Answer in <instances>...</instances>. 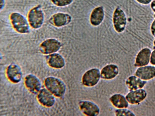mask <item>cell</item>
Instances as JSON below:
<instances>
[{
  "mask_svg": "<svg viewBox=\"0 0 155 116\" xmlns=\"http://www.w3.org/2000/svg\"><path fill=\"white\" fill-rule=\"evenodd\" d=\"M45 85L48 90L58 97H63L65 93V84L58 78L52 76L47 77L45 79Z\"/></svg>",
  "mask_w": 155,
  "mask_h": 116,
  "instance_id": "obj_1",
  "label": "cell"
},
{
  "mask_svg": "<svg viewBox=\"0 0 155 116\" xmlns=\"http://www.w3.org/2000/svg\"><path fill=\"white\" fill-rule=\"evenodd\" d=\"M10 19L13 27L18 32L21 34L30 32L28 21L22 14L18 12H13L10 15Z\"/></svg>",
  "mask_w": 155,
  "mask_h": 116,
  "instance_id": "obj_2",
  "label": "cell"
},
{
  "mask_svg": "<svg viewBox=\"0 0 155 116\" xmlns=\"http://www.w3.org/2000/svg\"><path fill=\"white\" fill-rule=\"evenodd\" d=\"M44 15L41 6L38 5L32 8L28 14V21L30 26L33 29H37L43 25Z\"/></svg>",
  "mask_w": 155,
  "mask_h": 116,
  "instance_id": "obj_3",
  "label": "cell"
},
{
  "mask_svg": "<svg viewBox=\"0 0 155 116\" xmlns=\"http://www.w3.org/2000/svg\"><path fill=\"white\" fill-rule=\"evenodd\" d=\"M101 78L99 69L97 68H92L83 74L81 78V83L85 87H92L98 83Z\"/></svg>",
  "mask_w": 155,
  "mask_h": 116,
  "instance_id": "obj_4",
  "label": "cell"
},
{
  "mask_svg": "<svg viewBox=\"0 0 155 116\" xmlns=\"http://www.w3.org/2000/svg\"><path fill=\"white\" fill-rule=\"evenodd\" d=\"M113 22L115 31L119 33L123 32L127 24V17L124 11L120 8H117L113 16Z\"/></svg>",
  "mask_w": 155,
  "mask_h": 116,
  "instance_id": "obj_5",
  "label": "cell"
},
{
  "mask_svg": "<svg viewBox=\"0 0 155 116\" xmlns=\"http://www.w3.org/2000/svg\"><path fill=\"white\" fill-rule=\"evenodd\" d=\"M62 45L60 41L54 38H49L43 41L40 45L39 50L42 53L49 55L58 51Z\"/></svg>",
  "mask_w": 155,
  "mask_h": 116,
  "instance_id": "obj_6",
  "label": "cell"
},
{
  "mask_svg": "<svg viewBox=\"0 0 155 116\" xmlns=\"http://www.w3.org/2000/svg\"><path fill=\"white\" fill-rule=\"evenodd\" d=\"M79 109L84 115L87 116H97L100 113V110L97 105L89 100L80 101L78 104Z\"/></svg>",
  "mask_w": 155,
  "mask_h": 116,
  "instance_id": "obj_7",
  "label": "cell"
},
{
  "mask_svg": "<svg viewBox=\"0 0 155 116\" xmlns=\"http://www.w3.org/2000/svg\"><path fill=\"white\" fill-rule=\"evenodd\" d=\"M54 95L47 89H41L38 93L37 98L39 102L43 105L50 107L53 106L56 99Z\"/></svg>",
  "mask_w": 155,
  "mask_h": 116,
  "instance_id": "obj_8",
  "label": "cell"
},
{
  "mask_svg": "<svg viewBox=\"0 0 155 116\" xmlns=\"http://www.w3.org/2000/svg\"><path fill=\"white\" fill-rule=\"evenodd\" d=\"M25 85L32 93L36 94L41 89V83L39 79L35 75L29 74L25 78Z\"/></svg>",
  "mask_w": 155,
  "mask_h": 116,
  "instance_id": "obj_9",
  "label": "cell"
},
{
  "mask_svg": "<svg viewBox=\"0 0 155 116\" xmlns=\"http://www.w3.org/2000/svg\"><path fill=\"white\" fill-rule=\"evenodd\" d=\"M119 72V68L117 65L113 63L108 64L104 66L101 70V77L105 80H111L116 78Z\"/></svg>",
  "mask_w": 155,
  "mask_h": 116,
  "instance_id": "obj_10",
  "label": "cell"
},
{
  "mask_svg": "<svg viewBox=\"0 0 155 116\" xmlns=\"http://www.w3.org/2000/svg\"><path fill=\"white\" fill-rule=\"evenodd\" d=\"M72 18L69 14L59 12L53 15L50 18L51 24L57 27L66 26L69 24L71 21Z\"/></svg>",
  "mask_w": 155,
  "mask_h": 116,
  "instance_id": "obj_11",
  "label": "cell"
},
{
  "mask_svg": "<svg viewBox=\"0 0 155 116\" xmlns=\"http://www.w3.org/2000/svg\"><path fill=\"white\" fill-rule=\"evenodd\" d=\"M6 74L8 78L12 82L17 83L22 79V72L20 67L17 64H12L8 67Z\"/></svg>",
  "mask_w": 155,
  "mask_h": 116,
  "instance_id": "obj_12",
  "label": "cell"
},
{
  "mask_svg": "<svg viewBox=\"0 0 155 116\" xmlns=\"http://www.w3.org/2000/svg\"><path fill=\"white\" fill-rule=\"evenodd\" d=\"M147 95V93L145 90L139 89L130 91L126 95L125 98L130 104H136L144 100Z\"/></svg>",
  "mask_w": 155,
  "mask_h": 116,
  "instance_id": "obj_13",
  "label": "cell"
},
{
  "mask_svg": "<svg viewBox=\"0 0 155 116\" xmlns=\"http://www.w3.org/2000/svg\"><path fill=\"white\" fill-rule=\"evenodd\" d=\"M46 59L48 65L51 67L57 69L63 68L65 65V61L63 56L59 53H54L48 55Z\"/></svg>",
  "mask_w": 155,
  "mask_h": 116,
  "instance_id": "obj_14",
  "label": "cell"
},
{
  "mask_svg": "<svg viewBox=\"0 0 155 116\" xmlns=\"http://www.w3.org/2000/svg\"><path fill=\"white\" fill-rule=\"evenodd\" d=\"M104 11L102 6L95 8L92 11L90 17V23L91 25L96 27L100 25L104 18Z\"/></svg>",
  "mask_w": 155,
  "mask_h": 116,
  "instance_id": "obj_15",
  "label": "cell"
},
{
  "mask_svg": "<svg viewBox=\"0 0 155 116\" xmlns=\"http://www.w3.org/2000/svg\"><path fill=\"white\" fill-rule=\"evenodd\" d=\"M135 75L143 80H149L155 77V67L147 66L138 68Z\"/></svg>",
  "mask_w": 155,
  "mask_h": 116,
  "instance_id": "obj_16",
  "label": "cell"
},
{
  "mask_svg": "<svg viewBox=\"0 0 155 116\" xmlns=\"http://www.w3.org/2000/svg\"><path fill=\"white\" fill-rule=\"evenodd\" d=\"M151 51L148 48L142 49L137 54L134 64L137 67H141L147 65L149 62Z\"/></svg>",
  "mask_w": 155,
  "mask_h": 116,
  "instance_id": "obj_17",
  "label": "cell"
},
{
  "mask_svg": "<svg viewBox=\"0 0 155 116\" xmlns=\"http://www.w3.org/2000/svg\"><path fill=\"white\" fill-rule=\"evenodd\" d=\"M109 100L112 105L117 108H127L128 106V102L125 97L120 93L112 95Z\"/></svg>",
  "mask_w": 155,
  "mask_h": 116,
  "instance_id": "obj_18",
  "label": "cell"
},
{
  "mask_svg": "<svg viewBox=\"0 0 155 116\" xmlns=\"http://www.w3.org/2000/svg\"><path fill=\"white\" fill-rule=\"evenodd\" d=\"M146 82L135 76H131L126 79L125 83L128 88L131 91L142 88Z\"/></svg>",
  "mask_w": 155,
  "mask_h": 116,
  "instance_id": "obj_19",
  "label": "cell"
},
{
  "mask_svg": "<svg viewBox=\"0 0 155 116\" xmlns=\"http://www.w3.org/2000/svg\"><path fill=\"white\" fill-rule=\"evenodd\" d=\"M115 116H135L134 114L131 111L126 108H117L114 111Z\"/></svg>",
  "mask_w": 155,
  "mask_h": 116,
  "instance_id": "obj_20",
  "label": "cell"
},
{
  "mask_svg": "<svg viewBox=\"0 0 155 116\" xmlns=\"http://www.w3.org/2000/svg\"><path fill=\"white\" fill-rule=\"evenodd\" d=\"M55 5L60 7H64L71 4L73 0H51Z\"/></svg>",
  "mask_w": 155,
  "mask_h": 116,
  "instance_id": "obj_21",
  "label": "cell"
},
{
  "mask_svg": "<svg viewBox=\"0 0 155 116\" xmlns=\"http://www.w3.org/2000/svg\"><path fill=\"white\" fill-rule=\"evenodd\" d=\"M150 62L152 64L155 65V50L152 52L151 54Z\"/></svg>",
  "mask_w": 155,
  "mask_h": 116,
  "instance_id": "obj_22",
  "label": "cell"
},
{
  "mask_svg": "<svg viewBox=\"0 0 155 116\" xmlns=\"http://www.w3.org/2000/svg\"><path fill=\"white\" fill-rule=\"evenodd\" d=\"M150 30L152 34L155 37V19L151 24Z\"/></svg>",
  "mask_w": 155,
  "mask_h": 116,
  "instance_id": "obj_23",
  "label": "cell"
},
{
  "mask_svg": "<svg viewBox=\"0 0 155 116\" xmlns=\"http://www.w3.org/2000/svg\"><path fill=\"white\" fill-rule=\"evenodd\" d=\"M139 3L144 5L148 4L150 3L152 0H136Z\"/></svg>",
  "mask_w": 155,
  "mask_h": 116,
  "instance_id": "obj_24",
  "label": "cell"
},
{
  "mask_svg": "<svg viewBox=\"0 0 155 116\" xmlns=\"http://www.w3.org/2000/svg\"><path fill=\"white\" fill-rule=\"evenodd\" d=\"M150 7L153 11L155 12V0L151 2Z\"/></svg>",
  "mask_w": 155,
  "mask_h": 116,
  "instance_id": "obj_25",
  "label": "cell"
},
{
  "mask_svg": "<svg viewBox=\"0 0 155 116\" xmlns=\"http://www.w3.org/2000/svg\"><path fill=\"white\" fill-rule=\"evenodd\" d=\"M0 10L1 11L4 8L5 6V0H0Z\"/></svg>",
  "mask_w": 155,
  "mask_h": 116,
  "instance_id": "obj_26",
  "label": "cell"
},
{
  "mask_svg": "<svg viewBox=\"0 0 155 116\" xmlns=\"http://www.w3.org/2000/svg\"><path fill=\"white\" fill-rule=\"evenodd\" d=\"M153 44L155 46V40H154L153 42Z\"/></svg>",
  "mask_w": 155,
  "mask_h": 116,
  "instance_id": "obj_27",
  "label": "cell"
}]
</instances>
